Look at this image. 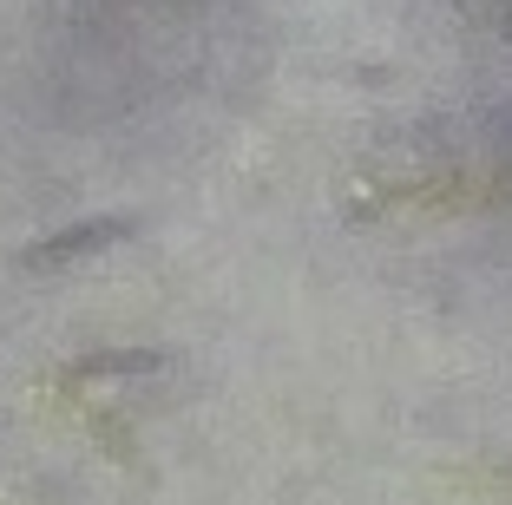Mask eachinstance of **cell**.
I'll return each mask as SVG.
<instances>
[{
	"label": "cell",
	"instance_id": "cell-3",
	"mask_svg": "<svg viewBox=\"0 0 512 505\" xmlns=\"http://www.w3.org/2000/svg\"><path fill=\"white\" fill-rule=\"evenodd\" d=\"M0 427H14V414H7V407H0Z\"/></svg>",
	"mask_w": 512,
	"mask_h": 505
},
{
	"label": "cell",
	"instance_id": "cell-2",
	"mask_svg": "<svg viewBox=\"0 0 512 505\" xmlns=\"http://www.w3.org/2000/svg\"><path fill=\"white\" fill-rule=\"evenodd\" d=\"M171 368V348H92V355L66 361L60 381H125V374H158Z\"/></svg>",
	"mask_w": 512,
	"mask_h": 505
},
{
	"label": "cell",
	"instance_id": "cell-1",
	"mask_svg": "<svg viewBox=\"0 0 512 505\" xmlns=\"http://www.w3.org/2000/svg\"><path fill=\"white\" fill-rule=\"evenodd\" d=\"M138 230H145L138 210H99V217H79V223H66V230H53V237L20 243L14 269H66V263H79V256H99V250H112V243H132Z\"/></svg>",
	"mask_w": 512,
	"mask_h": 505
}]
</instances>
